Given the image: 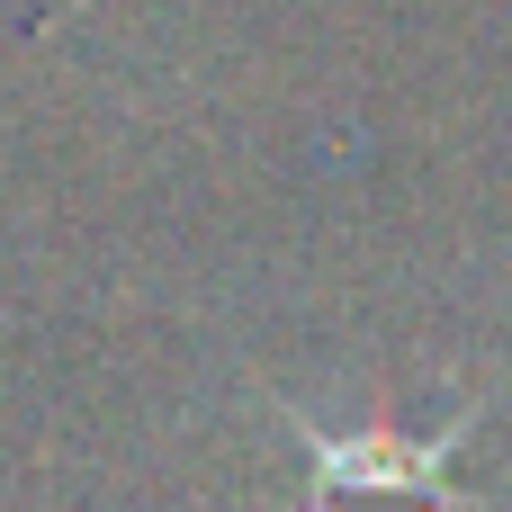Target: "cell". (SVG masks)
<instances>
[{
	"instance_id": "cell-2",
	"label": "cell",
	"mask_w": 512,
	"mask_h": 512,
	"mask_svg": "<svg viewBox=\"0 0 512 512\" xmlns=\"http://www.w3.org/2000/svg\"><path fill=\"white\" fill-rule=\"evenodd\" d=\"M369 512H378V504H369ZM396 512H414V504H396Z\"/></svg>"
},
{
	"instance_id": "cell-1",
	"label": "cell",
	"mask_w": 512,
	"mask_h": 512,
	"mask_svg": "<svg viewBox=\"0 0 512 512\" xmlns=\"http://www.w3.org/2000/svg\"><path fill=\"white\" fill-rule=\"evenodd\" d=\"M279 405V423L297 432V450H306V477H315V512H342V504H414V512H477L486 504V486H459L450 477V450L486 423V405H468L450 432H432V441H405V432H324V423H306L288 396H270Z\"/></svg>"
}]
</instances>
